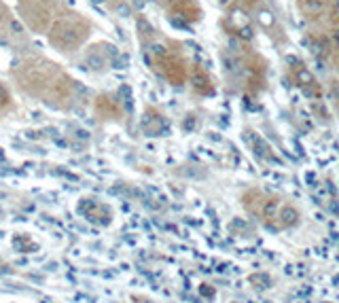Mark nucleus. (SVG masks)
I'll return each mask as SVG.
<instances>
[{"mask_svg":"<svg viewBox=\"0 0 339 303\" xmlns=\"http://www.w3.org/2000/svg\"><path fill=\"white\" fill-rule=\"evenodd\" d=\"M312 51L316 53V55H320V53H322V47H320L318 43H314V45H312Z\"/></svg>","mask_w":339,"mask_h":303,"instance_id":"9","label":"nucleus"},{"mask_svg":"<svg viewBox=\"0 0 339 303\" xmlns=\"http://www.w3.org/2000/svg\"><path fill=\"white\" fill-rule=\"evenodd\" d=\"M240 39H244V41H250L252 36H254V32H252V28L250 26H244V28H240Z\"/></svg>","mask_w":339,"mask_h":303,"instance_id":"5","label":"nucleus"},{"mask_svg":"<svg viewBox=\"0 0 339 303\" xmlns=\"http://www.w3.org/2000/svg\"><path fill=\"white\" fill-rule=\"evenodd\" d=\"M308 7H310V9H320V3H318V0H310Z\"/></svg>","mask_w":339,"mask_h":303,"instance_id":"10","label":"nucleus"},{"mask_svg":"<svg viewBox=\"0 0 339 303\" xmlns=\"http://www.w3.org/2000/svg\"><path fill=\"white\" fill-rule=\"evenodd\" d=\"M11 28H13L15 32H21V23L19 21H11Z\"/></svg>","mask_w":339,"mask_h":303,"instance_id":"11","label":"nucleus"},{"mask_svg":"<svg viewBox=\"0 0 339 303\" xmlns=\"http://www.w3.org/2000/svg\"><path fill=\"white\" fill-rule=\"evenodd\" d=\"M79 39V32L77 30H66V32H62V39H59V43L62 45H72Z\"/></svg>","mask_w":339,"mask_h":303,"instance_id":"1","label":"nucleus"},{"mask_svg":"<svg viewBox=\"0 0 339 303\" xmlns=\"http://www.w3.org/2000/svg\"><path fill=\"white\" fill-rule=\"evenodd\" d=\"M286 59H288V64H297V57L295 55H288Z\"/></svg>","mask_w":339,"mask_h":303,"instance_id":"13","label":"nucleus"},{"mask_svg":"<svg viewBox=\"0 0 339 303\" xmlns=\"http://www.w3.org/2000/svg\"><path fill=\"white\" fill-rule=\"evenodd\" d=\"M134 7H136V9H142V7H144V0H134Z\"/></svg>","mask_w":339,"mask_h":303,"instance_id":"12","label":"nucleus"},{"mask_svg":"<svg viewBox=\"0 0 339 303\" xmlns=\"http://www.w3.org/2000/svg\"><path fill=\"white\" fill-rule=\"evenodd\" d=\"M333 39H335V43H337V45H339V28H337V30H335V34H333Z\"/></svg>","mask_w":339,"mask_h":303,"instance_id":"14","label":"nucleus"},{"mask_svg":"<svg viewBox=\"0 0 339 303\" xmlns=\"http://www.w3.org/2000/svg\"><path fill=\"white\" fill-rule=\"evenodd\" d=\"M299 81H301V83H312V75H310L308 70H301V72H299Z\"/></svg>","mask_w":339,"mask_h":303,"instance_id":"7","label":"nucleus"},{"mask_svg":"<svg viewBox=\"0 0 339 303\" xmlns=\"http://www.w3.org/2000/svg\"><path fill=\"white\" fill-rule=\"evenodd\" d=\"M259 21L263 23V26H272V23H274V15L269 13V11H261V13H259Z\"/></svg>","mask_w":339,"mask_h":303,"instance_id":"4","label":"nucleus"},{"mask_svg":"<svg viewBox=\"0 0 339 303\" xmlns=\"http://www.w3.org/2000/svg\"><path fill=\"white\" fill-rule=\"evenodd\" d=\"M231 3V0H219V5H229Z\"/></svg>","mask_w":339,"mask_h":303,"instance_id":"15","label":"nucleus"},{"mask_svg":"<svg viewBox=\"0 0 339 303\" xmlns=\"http://www.w3.org/2000/svg\"><path fill=\"white\" fill-rule=\"evenodd\" d=\"M335 7H337V11H339V0H335Z\"/></svg>","mask_w":339,"mask_h":303,"instance_id":"17","label":"nucleus"},{"mask_svg":"<svg viewBox=\"0 0 339 303\" xmlns=\"http://www.w3.org/2000/svg\"><path fill=\"white\" fill-rule=\"evenodd\" d=\"M91 3H93V5H102V3H104V0H91Z\"/></svg>","mask_w":339,"mask_h":303,"instance_id":"16","label":"nucleus"},{"mask_svg":"<svg viewBox=\"0 0 339 303\" xmlns=\"http://www.w3.org/2000/svg\"><path fill=\"white\" fill-rule=\"evenodd\" d=\"M115 13L121 15V17H129L131 15V7L125 5V3H119V5H115Z\"/></svg>","mask_w":339,"mask_h":303,"instance_id":"2","label":"nucleus"},{"mask_svg":"<svg viewBox=\"0 0 339 303\" xmlns=\"http://www.w3.org/2000/svg\"><path fill=\"white\" fill-rule=\"evenodd\" d=\"M89 66L93 68V70H102L104 68V57L102 55H89Z\"/></svg>","mask_w":339,"mask_h":303,"instance_id":"3","label":"nucleus"},{"mask_svg":"<svg viewBox=\"0 0 339 303\" xmlns=\"http://www.w3.org/2000/svg\"><path fill=\"white\" fill-rule=\"evenodd\" d=\"M151 53H155V55H165V47L159 45V43H155V45H151Z\"/></svg>","mask_w":339,"mask_h":303,"instance_id":"6","label":"nucleus"},{"mask_svg":"<svg viewBox=\"0 0 339 303\" xmlns=\"http://www.w3.org/2000/svg\"><path fill=\"white\" fill-rule=\"evenodd\" d=\"M9 102V95H7V91H5V87L0 85V106H5Z\"/></svg>","mask_w":339,"mask_h":303,"instance_id":"8","label":"nucleus"}]
</instances>
